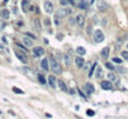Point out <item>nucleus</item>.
Instances as JSON below:
<instances>
[{"instance_id": "37", "label": "nucleus", "mask_w": 128, "mask_h": 119, "mask_svg": "<svg viewBox=\"0 0 128 119\" xmlns=\"http://www.w3.org/2000/svg\"><path fill=\"white\" fill-rule=\"evenodd\" d=\"M45 25H50V21H48V19H45Z\"/></svg>"}, {"instance_id": "13", "label": "nucleus", "mask_w": 128, "mask_h": 119, "mask_svg": "<svg viewBox=\"0 0 128 119\" xmlns=\"http://www.w3.org/2000/svg\"><path fill=\"white\" fill-rule=\"evenodd\" d=\"M23 42L25 43L26 47H31V46H32V40L30 38L29 36H25V37L23 38Z\"/></svg>"}, {"instance_id": "17", "label": "nucleus", "mask_w": 128, "mask_h": 119, "mask_svg": "<svg viewBox=\"0 0 128 119\" xmlns=\"http://www.w3.org/2000/svg\"><path fill=\"white\" fill-rule=\"evenodd\" d=\"M108 55H109V48L108 47H104L102 51H101V56H102V58H107L108 57Z\"/></svg>"}, {"instance_id": "25", "label": "nucleus", "mask_w": 128, "mask_h": 119, "mask_svg": "<svg viewBox=\"0 0 128 119\" xmlns=\"http://www.w3.org/2000/svg\"><path fill=\"white\" fill-rule=\"evenodd\" d=\"M12 91H14L15 93H17V94H23V93H24V92L21 91V89H19L17 87H12Z\"/></svg>"}, {"instance_id": "11", "label": "nucleus", "mask_w": 128, "mask_h": 119, "mask_svg": "<svg viewBox=\"0 0 128 119\" xmlns=\"http://www.w3.org/2000/svg\"><path fill=\"white\" fill-rule=\"evenodd\" d=\"M64 60H65V65L68 67L71 65V52H66L64 55Z\"/></svg>"}, {"instance_id": "22", "label": "nucleus", "mask_w": 128, "mask_h": 119, "mask_svg": "<svg viewBox=\"0 0 128 119\" xmlns=\"http://www.w3.org/2000/svg\"><path fill=\"white\" fill-rule=\"evenodd\" d=\"M76 52H77V54L80 55V56H83V55L86 54V50H85L83 47H81V46H80V47H77V48H76Z\"/></svg>"}, {"instance_id": "26", "label": "nucleus", "mask_w": 128, "mask_h": 119, "mask_svg": "<svg viewBox=\"0 0 128 119\" xmlns=\"http://www.w3.org/2000/svg\"><path fill=\"white\" fill-rule=\"evenodd\" d=\"M121 56H122L124 60H128V51H122V52H121Z\"/></svg>"}, {"instance_id": "6", "label": "nucleus", "mask_w": 128, "mask_h": 119, "mask_svg": "<svg viewBox=\"0 0 128 119\" xmlns=\"http://www.w3.org/2000/svg\"><path fill=\"white\" fill-rule=\"evenodd\" d=\"M44 9H45L46 12L50 14V12L54 11V4H52L51 1H45V3H44Z\"/></svg>"}, {"instance_id": "38", "label": "nucleus", "mask_w": 128, "mask_h": 119, "mask_svg": "<svg viewBox=\"0 0 128 119\" xmlns=\"http://www.w3.org/2000/svg\"><path fill=\"white\" fill-rule=\"evenodd\" d=\"M118 71H120L121 73H123V72H124V68H122V67H121V68H118Z\"/></svg>"}, {"instance_id": "9", "label": "nucleus", "mask_w": 128, "mask_h": 119, "mask_svg": "<svg viewBox=\"0 0 128 119\" xmlns=\"http://www.w3.org/2000/svg\"><path fill=\"white\" fill-rule=\"evenodd\" d=\"M41 68L44 71H48V68H50V63H48V58H42L41 60Z\"/></svg>"}, {"instance_id": "5", "label": "nucleus", "mask_w": 128, "mask_h": 119, "mask_svg": "<svg viewBox=\"0 0 128 119\" xmlns=\"http://www.w3.org/2000/svg\"><path fill=\"white\" fill-rule=\"evenodd\" d=\"M76 24L80 26V27H83V26H85V15L78 14L76 16Z\"/></svg>"}, {"instance_id": "4", "label": "nucleus", "mask_w": 128, "mask_h": 119, "mask_svg": "<svg viewBox=\"0 0 128 119\" xmlns=\"http://www.w3.org/2000/svg\"><path fill=\"white\" fill-rule=\"evenodd\" d=\"M32 52H34V55H35V56H37V57H41V56H44V55H45V50H44L42 47H40V46L34 47Z\"/></svg>"}, {"instance_id": "31", "label": "nucleus", "mask_w": 128, "mask_h": 119, "mask_svg": "<svg viewBox=\"0 0 128 119\" xmlns=\"http://www.w3.org/2000/svg\"><path fill=\"white\" fill-rule=\"evenodd\" d=\"M60 4L61 5H67V4H70L68 0H60Z\"/></svg>"}, {"instance_id": "16", "label": "nucleus", "mask_w": 128, "mask_h": 119, "mask_svg": "<svg viewBox=\"0 0 128 119\" xmlns=\"http://www.w3.org/2000/svg\"><path fill=\"white\" fill-rule=\"evenodd\" d=\"M48 84H50L52 88H56V78L55 76H48Z\"/></svg>"}, {"instance_id": "34", "label": "nucleus", "mask_w": 128, "mask_h": 119, "mask_svg": "<svg viewBox=\"0 0 128 119\" xmlns=\"http://www.w3.org/2000/svg\"><path fill=\"white\" fill-rule=\"evenodd\" d=\"M101 76H102V71H101V68H98V69H97V77H101Z\"/></svg>"}, {"instance_id": "21", "label": "nucleus", "mask_w": 128, "mask_h": 119, "mask_svg": "<svg viewBox=\"0 0 128 119\" xmlns=\"http://www.w3.org/2000/svg\"><path fill=\"white\" fill-rule=\"evenodd\" d=\"M96 67H97V63L95 62L93 65H92V67H91V69L88 71V77H92L93 76V72H95V69H96Z\"/></svg>"}, {"instance_id": "23", "label": "nucleus", "mask_w": 128, "mask_h": 119, "mask_svg": "<svg viewBox=\"0 0 128 119\" xmlns=\"http://www.w3.org/2000/svg\"><path fill=\"white\" fill-rule=\"evenodd\" d=\"M9 16H10V12H9V10H8V9H4V10H3V17L5 20H8Z\"/></svg>"}, {"instance_id": "27", "label": "nucleus", "mask_w": 128, "mask_h": 119, "mask_svg": "<svg viewBox=\"0 0 128 119\" xmlns=\"http://www.w3.org/2000/svg\"><path fill=\"white\" fill-rule=\"evenodd\" d=\"M90 66H91V63H86V65H83V71L85 72H88V68H90Z\"/></svg>"}, {"instance_id": "12", "label": "nucleus", "mask_w": 128, "mask_h": 119, "mask_svg": "<svg viewBox=\"0 0 128 119\" xmlns=\"http://www.w3.org/2000/svg\"><path fill=\"white\" fill-rule=\"evenodd\" d=\"M71 12H72V10H70V9H61L57 15L61 16V17H64V16H67L68 14H71Z\"/></svg>"}, {"instance_id": "10", "label": "nucleus", "mask_w": 128, "mask_h": 119, "mask_svg": "<svg viewBox=\"0 0 128 119\" xmlns=\"http://www.w3.org/2000/svg\"><path fill=\"white\" fill-rule=\"evenodd\" d=\"M21 8H23V10L25 12H28L30 10V3H29V0H21Z\"/></svg>"}, {"instance_id": "24", "label": "nucleus", "mask_w": 128, "mask_h": 119, "mask_svg": "<svg viewBox=\"0 0 128 119\" xmlns=\"http://www.w3.org/2000/svg\"><path fill=\"white\" fill-rule=\"evenodd\" d=\"M78 8L80 9H87V4H86V1H80V4H78Z\"/></svg>"}, {"instance_id": "7", "label": "nucleus", "mask_w": 128, "mask_h": 119, "mask_svg": "<svg viewBox=\"0 0 128 119\" xmlns=\"http://www.w3.org/2000/svg\"><path fill=\"white\" fill-rule=\"evenodd\" d=\"M75 63H76V67L77 68H82L83 65H85V60H83L82 56H78L75 58Z\"/></svg>"}, {"instance_id": "30", "label": "nucleus", "mask_w": 128, "mask_h": 119, "mask_svg": "<svg viewBox=\"0 0 128 119\" xmlns=\"http://www.w3.org/2000/svg\"><path fill=\"white\" fill-rule=\"evenodd\" d=\"M55 25H56V26H59V25H60V21H59V15H57V14L55 15Z\"/></svg>"}, {"instance_id": "18", "label": "nucleus", "mask_w": 128, "mask_h": 119, "mask_svg": "<svg viewBox=\"0 0 128 119\" xmlns=\"http://www.w3.org/2000/svg\"><path fill=\"white\" fill-rule=\"evenodd\" d=\"M98 9L101 11H104L106 9H107V4H106L103 0H100V1H98Z\"/></svg>"}, {"instance_id": "36", "label": "nucleus", "mask_w": 128, "mask_h": 119, "mask_svg": "<svg viewBox=\"0 0 128 119\" xmlns=\"http://www.w3.org/2000/svg\"><path fill=\"white\" fill-rule=\"evenodd\" d=\"M26 36H29L30 38H35V35H32V34H30V32H28V34H26Z\"/></svg>"}, {"instance_id": "41", "label": "nucleus", "mask_w": 128, "mask_h": 119, "mask_svg": "<svg viewBox=\"0 0 128 119\" xmlns=\"http://www.w3.org/2000/svg\"><path fill=\"white\" fill-rule=\"evenodd\" d=\"M78 1H82V0H78Z\"/></svg>"}, {"instance_id": "8", "label": "nucleus", "mask_w": 128, "mask_h": 119, "mask_svg": "<svg viewBox=\"0 0 128 119\" xmlns=\"http://www.w3.org/2000/svg\"><path fill=\"white\" fill-rule=\"evenodd\" d=\"M101 87H102V89H104V91H111L112 89V83H111V81H102L101 82Z\"/></svg>"}, {"instance_id": "32", "label": "nucleus", "mask_w": 128, "mask_h": 119, "mask_svg": "<svg viewBox=\"0 0 128 119\" xmlns=\"http://www.w3.org/2000/svg\"><path fill=\"white\" fill-rule=\"evenodd\" d=\"M39 81H40V83H42V84H44V83H45V78H44V76H41V74H40V76H39Z\"/></svg>"}, {"instance_id": "28", "label": "nucleus", "mask_w": 128, "mask_h": 119, "mask_svg": "<svg viewBox=\"0 0 128 119\" xmlns=\"http://www.w3.org/2000/svg\"><path fill=\"white\" fill-rule=\"evenodd\" d=\"M106 67H107L108 69H111V71H113V69H114L113 65H112V63H109V62H107V63H106Z\"/></svg>"}, {"instance_id": "35", "label": "nucleus", "mask_w": 128, "mask_h": 119, "mask_svg": "<svg viewBox=\"0 0 128 119\" xmlns=\"http://www.w3.org/2000/svg\"><path fill=\"white\" fill-rule=\"evenodd\" d=\"M87 115H95V112L93 111H90V109H88V111H87Z\"/></svg>"}, {"instance_id": "2", "label": "nucleus", "mask_w": 128, "mask_h": 119, "mask_svg": "<svg viewBox=\"0 0 128 119\" xmlns=\"http://www.w3.org/2000/svg\"><path fill=\"white\" fill-rule=\"evenodd\" d=\"M93 38H95V41L96 42H102L103 40H104V34L102 32V30H95V32H93Z\"/></svg>"}, {"instance_id": "40", "label": "nucleus", "mask_w": 128, "mask_h": 119, "mask_svg": "<svg viewBox=\"0 0 128 119\" xmlns=\"http://www.w3.org/2000/svg\"><path fill=\"white\" fill-rule=\"evenodd\" d=\"M93 1H95V0H91V4H93Z\"/></svg>"}, {"instance_id": "29", "label": "nucleus", "mask_w": 128, "mask_h": 119, "mask_svg": "<svg viewBox=\"0 0 128 119\" xmlns=\"http://www.w3.org/2000/svg\"><path fill=\"white\" fill-rule=\"evenodd\" d=\"M113 62H114V63H122V60L120 58V57H114V58H113Z\"/></svg>"}, {"instance_id": "42", "label": "nucleus", "mask_w": 128, "mask_h": 119, "mask_svg": "<svg viewBox=\"0 0 128 119\" xmlns=\"http://www.w3.org/2000/svg\"><path fill=\"white\" fill-rule=\"evenodd\" d=\"M127 48H128V45H127Z\"/></svg>"}, {"instance_id": "3", "label": "nucleus", "mask_w": 128, "mask_h": 119, "mask_svg": "<svg viewBox=\"0 0 128 119\" xmlns=\"http://www.w3.org/2000/svg\"><path fill=\"white\" fill-rule=\"evenodd\" d=\"M15 55H16V57H17V58H19L23 63H28V56H26L25 52H20L19 50H16V51H15Z\"/></svg>"}, {"instance_id": "1", "label": "nucleus", "mask_w": 128, "mask_h": 119, "mask_svg": "<svg viewBox=\"0 0 128 119\" xmlns=\"http://www.w3.org/2000/svg\"><path fill=\"white\" fill-rule=\"evenodd\" d=\"M48 63L51 66V69L54 71V73H61V66L59 65V62L54 58V57H51V58H48Z\"/></svg>"}, {"instance_id": "20", "label": "nucleus", "mask_w": 128, "mask_h": 119, "mask_svg": "<svg viewBox=\"0 0 128 119\" xmlns=\"http://www.w3.org/2000/svg\"><path fill=\"white\" fill-rule=\"evenodd\" d=\"M59 87H60V89L61 91H64V92H67V87H66V84H65V82L64 81H59Z\"/></svg>"}, {"instance_id": "19", "label": "nucleus", "mask_w": 128, "mask_h": 119, "mask_svg": "<svg viewBox=\"0 0 128 119\" xmlns=\"http://www.w3.org/2000/svg\"><path fill=\"white\" fill-rule=\"evenodd\" d=\"M34 26H35V29H36L37 31H41V25H40V20L39 19L34 20Z\"/></svg>"}, {"instance_id": "33", "label": "nucleus", "mask_w": 128, "mask_h": 119, "mask_svg": "<svg viewBox=\"0 0 128 119\" xmlns=\"http://www.w3.org/2000/svg\"><path fill=\"white\" fill-rule=\"evenodd\" d=\"M122 45V40L120 38V40H118V41H117V45H116V48H117V50H118V48H120V46Z\"/></svg>"}, {"instance_id": "14", "label": "nucleus", "mask_w": 128, "mask_h": 119, "mask_svg": "<svg viewBox=\"0 0 128 119\" xmlns=\"http://www.w3.org/2000/svg\"><path fill=\"white\" fill-rule=\"evenodd\" d=\"M86 92L88 94H92L95 92V87H93V84H91V83H86Z\"/></svg>"}, {"instance_id": "39", "label": "nucleus", "mask_w": 128, "mask_h": 119, "mask_svg": "<svg viewBox=\"0 0 128 119\" xmlns=\"http://www.w3.org/2000/svg\"><path fill=\"white\" fill-rule=\"evenodd\" d=\"M0 48H4V47H3V45H1V43H0Z\"/></svg>"}, {"instance_id": "15", "label": "nucleus", "mask_w": 128, "mask_h": 119, "mask_svg": "<svg viewBox=\"0 0 128 119\" xmlns=\"http://www.w3.org/2000/svg\"><path fill=\"white\" fill-rule=\"evenodd\" d=\"M107 78H108L111 82H114V83H117V82H118V77H117L113 72H109V73H108V76H107Z\"/></svg>"}]
</instances>
